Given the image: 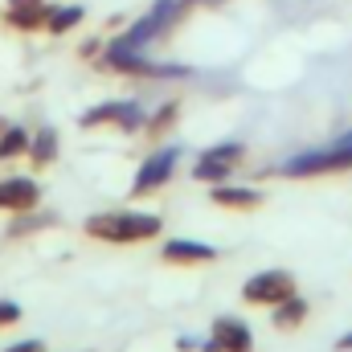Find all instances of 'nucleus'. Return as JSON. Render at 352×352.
Returning a JSON list of instances; mask_svg holds the SVG:
<instances>
[{
  "label": "nucleus",
  "instance_id": "nucleus-1",
  "mask_svg": "<svg viewBox=\"0 0 352 352\" xmlns=\"http://www.w3.org/2000/svg\"><path fill=\"white\" fill-rule=\"evenodd\" d=\"M164 221L160 213H135V209H111V213H98L87 217V234L98 242H111V246H135V242H148V238H160Z\"/></svg>",
  "mask_w": 352,
  "mask_h": 352
},
{
  "label": "nucleus",
  "instance_id": "nucleus-2",
  "mask_svg": "<svg viewBox=\"0 0 352 352\" xmlns=\"http://www.w3.org/2000/svg\"><path fill=\"white\" fill-rule=\"evenodd\" d=\"M283 176L291 180H311V176H332V173H352V131L336 135L332 144L316 148V152H303V156H291L283 168Z\"/></svg>",
  "mask_w": 352,
  "mask_h": 352
},
{
  "label": "nucleus",
  "instance_id": "nucleus-3",
  "mask_svg": "<svg viewBox=\"0 0 352 352\" xmlns=\"http://www.w3.org/2000/svg\"><path fill=\"white\" fill-rule=\"evenodd\" d=\"M180 16H184V0H156V4H152V8H148V12L127 29V33H119V37H123L131 50L148 54V45H156V41L173 29Z\"/></svg>",
  "mask_w": 352,
  "mask_h": 352
},
{
  "label": "nucleus",
  "instance_id": "nucleus-4",
  "mask_svg": "<svg viewBox=\"0 0 352 352\" xmlns=\"http://www.w3.org/2000/svg\"><path fill=\"white\" fill-rule=\"evenodd\" d=\"M287 295H295V274H287V270H263L242 283V299L254 307H274Z\"/></svg>",
  "mask_w": 352,
  "mask_h": 352
},
{
  "label": "nucleus",
  "instance_id": "nucleus-5",
  "mask_svg": "<svg viewBox=\"0 0 352 352\" xmlns=\"http://www.w3.org/2000/svg\"><path fill=\"white\" fill-rule=\"evenodd\" d=\"M176 160H180V148H160V152H152V156L140 164L135 180H131V197H152L156 188H164L176 173Z\"/></svg>",
  "mask_w": 352,
  "mask_h": 352
},
{
  "label": "nucleus",
  "instance_id": "nucleus-6",
  "mask_svg": "<svg viewBox=\"0 0 352 352\" xmlns=\"http://www.w3.org/2000/svg\"><path fill=\"white\" fill-rule=\"evenodd\" d=\"M201 352H254V332L246 320L238 316H221L209 332V340L201 344Z\"/></svg>",
  "mask_w": 352,
  "mask_h": 352
},
{
  "label": "nucleus",
  "instance_id": "nucleus-7",
  "mask_svg": "<svg viewBox=\"0 0 352 352\" xmlns=\"http://www.w3.org/2000/svg\"><path fill=\"white\" fill-rule=\"evenodd\" d=\"M37 201H41V188H37L33 176H8V180H0V209L29 213V209H37Z\"/></svg>",
  "mask_w": 352,
  "mask_h": 352
},
{
  "label": "nucleus",
  "instance_id": "nucleus-8",
  "mask_svg": "<svg viewBox=\"0 0 352 352\" xmlns=\"http://www.w3.org/2000/svg\"><path fill=\"white\" fill-rule=\"evenodd\" d=\"M160 258L168 266H197V263H213L217 258V246L209 242H197V238H168L160 246Z\"/></svg>",
  "mask_w": 352,
  "mask_h": 352
},
{
  "label": "nucleus",
  "instance_id": "nucleus-9",
  "mask_svg": "<svg viewBox=\"0 0 352 352\" xmlns=\"http://www.w3.org/2000/svg\"><path fill=\"white\" fill-rule=\"evenodd\" d=\"M209 201L213 205H221V209H238V213H246V209H258L266 197H263V188H238V184H213L209 188Z\"/></svg>",
  "mask_w": 352,
  "mask_h": 352
},
{
  "label": "nucleus",
  "instance_id": "nucleus-10",
  "mask_svg": "<svg viewBox=\"0 0 352 352\" xmlns=\"http://www.w3.org/2000/svg\"><path fill=\"white\" fill-rule=\"evenodd\" d=\"M307 311H311V303H307L303 295H287L283 303H274V311H270V324H274L278 332H295V328L307 320Z\"/></svg>",
  "mask_w": 352,
  "mask_h": 352
},
{
  "label": "nucleus",
  "instance_id": "nucleus-11",
  "mask_svg": "<svg viewBox=\"0 0 352 352\" xmlns=\"http://www.w3.org/2000/svg\"><path fill=\"white\" fill-rule=\"evenodd\" d=\"M230 176H234V164H230V160H217V156H205V152H201V160L192 164V180H201V184H209V188H213V184H226Z\"/></svg>",
  "mask_w": 352,
  "mask_h": 352
},
{
  "label": "nucleus",
  "instance_id": "nucleus-12",
  "mask_svg": "<svg viewBox=\"0 0 352 352\" xmlns=\"http://www.w3.org/2000/svg\"><path fill=\"white\" fill-rule=\"evenodd\" d=\"M29 160H33L37 168H45V164L58 160V131H54V127L33 131V140H29Z\"/></svg>",
  "mask_w": 352,
  "mask_h": 352
},
{
  "label": "nucleus",
  "instance_id": "nucleus-13",
  "mask_svg": "<svg viewBox=\"0 0 352 352\" xmlns=\"http://www.w3.org/2000/svg\"><path fill=\"white\" fill-rule=\"evenodd\" d=\"M82 16H87V8H82V4H62V8H50V12H45V29L62 37V33H70L74 25H82Z\"/></svg>",
  "mask_w": 352,
  "mask_h": 352
},
{
  "label": "nucleus",
  "instance_id": "nucleus-14",
  "mask_svg": "<svg viewBox=\"0 0 352 352\" xmlns=\"http://www.w3.org/2000/svg\"><path fill=\"white\" fill-rule=\"evenodd\" d=\"M45 12H50L45 4H16V8H8L4 16H8L12 29H25V33H29V29H41V25H45Z\"/></svg>",
  "mask_w": 352,
  "mask_h": 352
},
{
  "label": "nucleus",
  "instance_id": "nucleus-15",
  "mask_svg": "<svg viewBox=\"0 0 352 352\" xmlns=\"http://www.w3.org/2000/svg\"><path fill=\"white\" fill-rule=\"evenodd\" d=\"M144 123H148V111H144L135 98H123V102H119V119H115V127L131 135V131H144Z\"/></svg>",
  "mask_w": 352,
  "mask_h": 352
},
{
  "label": "nucleus",
  "instance_id": "nucleus-16",
  "mask_svg": "<svg viewBox=\"0 0 352 352\" xmlns=\"http://www.w3.org/2000/svg\"><path fill=\"white\" fill-rule=\"evenodd\" d=\"M29 131L25 127H8L4 135H0V160H16V156H29Z\"/></svg>",
  "mask_w": 352,
  "mask_h": 352
},
{
  "label": "nucleus",
  "instance_id": "nucleus-17",
  "mask_svg": "<svg viewBox=\"0 0 352 352\" xmlns=\"http://www.w3.org/2000/svg\"><path fill=\"white\" fill-rule=\"evenodd\" d=\"M205 156H217V160L238 164V160L246 156V144H238V140H230V144H213V148H205Z\"/></svg>",
  "mask_w": 352,
  "mask_h": 352
},
{
  "label": "nucleus",
  "instance_id": "nucleus-18",
  "mask_svg": "<svg viewBox=\"0 0 352 352\" xmlns=\"http://www.w3.org/2000/svg\"><path fill=\"white\" fill-rule=\"evenodd\" d=\"M176 111H180L176 102H168V107H160V115H148V123H144V127H148L152 135H160V131H164L168 123H176Z\"/></svg>",
  "mask_w": 352,
  "mask_h": 352
},
{
  "label": "nucleus",
  "instance_id": "nucleus-19",
  "mask_svg": "<svg viewBox=\"0 0 352 352\" xmlns=\"http://www.w3.org/2000/svg\"><path fill=\"white\" fill-rule=\"evenodd\" d=\"M16 320H21V303L0 299V328H8V324H16Z\"/></svg>",
  "mask_w": 352,
  "mask_h": 352
},
{
  "label": "nucleus",
  "instance_id": "nucleus-20",
  "mask_svg": "<svg viewBox=\"0 0 352 352\" xmlns=\"http://www.w3.org/2000/svg\"><path fill=\"white\" fill-rule=\"evenodd\" d=\"M4 352H45V344L41 340H21V344H12V349H4Z\"/></svg>",
  "mask_w": 352,
  "mask_h": 352
},
{
  "label": "nucleus",
  "instance_id": "nucleus-21",
  "mask_svg": "<svg viewBox=\"0 0 352 352\" xmlns=\"http://www.w3.org/2000/svg\"><path fill=\"white\" fill-rule=\"evenodd\" d=\"M176 352H201V340L197 336H180L176 340Z\"/></svg>",
  "mask_w": 352,
  "mask_h": 352
},
{
  "label": "nucleus",
  "instance_id": "nucleus-22",
  "mask_svg": "<svg viewBox=\"0 0 352 352\" xmlns=\"http://www.w3.org/2000/svg\"><path fill=\"white\" fill-rule=\"evenodd\" d=\"M336 352H352V332H344V336L336 340Z\"/></svg>",
  "mask_w": 352,
  "mask_h": 352
},
{
  "label": "nucleus",
  "instance_id": "nucleus-23",
  "mask_svg": "<svg viewBox=\"0 0 352 352\" xmlns=\"http://www.w3.org/2000/svg\"><path fill=\"white\" fill-rule=\"evenodd\" d=\"M16 4H45V0H8V8H16Z\"/></svg>",
  "mask_w": 352,
  "mask_h": 352
},
{
  "label": "nucleus",
  "instance_id": "nucleus-24",
  "mask_svg": "<svg viewBox=\"0 0 352 352\" xmlns=\"http://www.w3.org/2000/svg\"><path fill=\"white\" fill-rule=\"evenodd\" d=\"M184 4H221V0H184Z\"/></svg>",
  "mask_w": 352,
  "mask_h": 352
}]
</instances>
